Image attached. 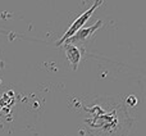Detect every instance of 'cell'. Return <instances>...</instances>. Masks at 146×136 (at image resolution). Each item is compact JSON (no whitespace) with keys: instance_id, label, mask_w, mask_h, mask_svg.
Returning <instances> with one entry per match:
<instances>
[{"instance_id":"2","label":"cell","mask_w":146,"mask_h":136,"mask_svg":"<svg viewBox=\"0 0 146 136\" xmlns=\"http://www.w3.org/2000/svg\"><path fill=\"white\" fill-rule=\"evenodd\" d=\"M101 3H103V1H95V3H94L92 7H90L87 10H86V12H83L82 14H81L80 17H78L77 19H76L74 22H73L72 25H71V27H69V28H68V31H67V32L63 35V37H62L60 40L58 41V45H62V44L66 43V41L68 40V39H71L72 36H74L76 33H77L78 31H80L81 28L83 27V25H85V23L88 21V18L91 17V14L94 13V10H95L96 8H98L99 5L101 4Z\"/></svg>"},{"instance_id":"1","label":"cell","mask_w":146,"mask_h":136,"mask_svg":"<svg viewBox=\"0 0 146 136\" xmlns=\"http://www.w3.org/2000/svg\"><path fill=\"white\" fill-rule=\"evenodd\" d=\"M85 125L91 136H127L132 125L122 99L99 96L83 105Z\"/></svg>"},{"instance_id":"4","label":"cell","mask_w":146,"mask_h":136,"mask_svg":"<svg viewBox=\"0 0 146 136\" xmlns=\"http://www.w3.org/2000/svg\"><path fill=\"white\" fill-rule=\"evenodd\" d=\"M66 54H67L68 61L71 62L73 69H77L78 64H80V61H81V53H80V50H78V48L74 45L66 44Z\"/></svg>"},{"instance_id":"3","label":"cell","mask_w":146,"mask_h":136,"mask_svg":"<svg viewBox=\"0 0 146 136\" xmlns=\"http://www.w3.org/2000/svg\"><path fill=\"white\" fill-rule=\"evenodd\" d=\"M101 23H103V21H98V22H96L94 26H90V27H87V28H82V30H80L74 36H72L71 39H68V40L66 41V44L72 45V44H74V43L85 41L86 39L90 37V36L92 35V33L95 32L99 27H101Z\"/></svg>"}]
</instances>
